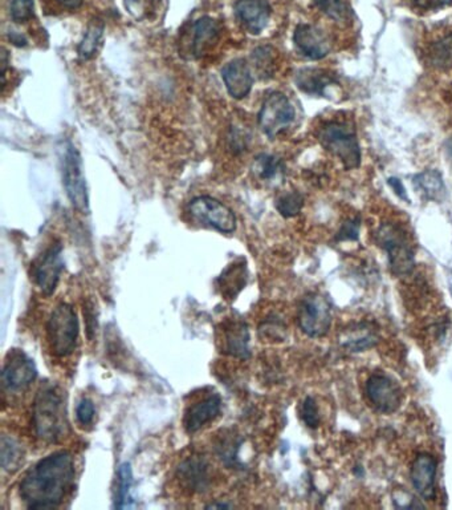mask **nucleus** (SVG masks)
Here are the masks:
<instances>
[{"instance_id":"f257e3e1","label":"nucleus","mask_w":452,"mask_h":510,"mask_svg":"<svg viewBox=\"0 0 452 510\" xmlns=\"http://www.w3.org/2000/svg\"><path fill=\"white\" fill-rule=\"evenodd\" d=\"M75 477L74 456L59 450L27 471L19 485V495L28 509H56L74 487Z\"/></svg>"},{"instance_id":"f03ea898","label":"nucleus","mask_w":452,"mask_h":510,"mask_svg":"<svg viewBox=\"0 0 452 510\" xmlns=\"http://www.w3.org/2000/svg\"><path fill=\"white\" fill-rule=\"evenodd\" d=\"M32 426L37 439L48 444L60 442L68 434L66 397L56 384L44 383L37 391L32 410Z\"/></svg>"},{"instance_id":"7ed1b4c3","label":"nucleus","mask_w":452,"mask_h":510,"mask_svg":"<svg viewBox=\"0 0 452 510\" xmlns=\"http://www.w3.org/2000/svg\"><path fill=\"white\" fill-rule=\"evenodd\" d=\"M47 339L51 351L58 358H67L79 345L80 324L74 306L59 303L47 321Z\"/></svg>"},{"instance_id":"20e7f679","label":"nucleus","mask_w":452,"mask_h":510,"mask_svg":"<svg viewBox=\"0 0 452 510\" xmlns=\"http://www.w3.org/2000/svg\"><path fill=\"white\" fill-rule=\"evenodd\" d=\"M317 139L346 169L359 168L361 163V149L357 141L356 129L351 124L338 120L324 123L317 131Z\"/></svg>"},{"instance_id":"39448f33","label":"nucleus","mask_w":452,"mask_h":510,"mask_svg":"<svg viewBox=\"0 0 452 510\" xmlns=\"http://www.w3.org/2000/svg\"><path fill=\"white\" fill-rule=\"evenodd\" d=\"M376 243L389 257L390 270L397 276H406L416 266V255L408 233L400 225L386 222L378 227Z\"/></svg>"},{"instance_id":"423d86ee","label":"nucleus","mask_w":452,"mask_h":510,"mask_svg":"<svg viewBox=\"0 0 452 510\" xmlns=\"http://www.w3.org/2000/svg\"><path fill=\"white\" fill-rule=\"evenodd\" d=\"M63 184L67 195L74 208L82 213H90V197H88L87 182L83 173V161L79 150L68 141L64 152L63 161Z\"/></svg>"},{"instance_id":"0eeeda50","label":"nucleus","mask_w":452,"mask_h":510,"mask_svg":"<svg viewBox=\"0 0 452 510\" xmlns=\"http://www.w3.org/2000/svg\"><path fill=\"white\" fill-rule=\"evenodd\" d=\"M258 120L265 134L274 139L290 127L295 120V108L284 93L271 92L263 101Z\"/></svg>"},{"instance_id":"6e6552de","label":"nucleus","mask_w":452,"mask_h":510,"mask_svg":"<svg viewBox=\"0 0 452 510\" xmlns=\"http://www.w3.org/2000/svg\"><path fill=\"white\" fill-rule=\"evenodd\" d=\"M332 324V308L324 295L309 294L298 308V326L309 338H321Z\"/></svg>"},{"instance_id":"1a4fd4ad","label":"nucleus","mask_w":452,"mask_h":510,"mask_svg":"<svg viewBox=\"0 0 452 510\" xmlns=\"http://www.w3.org/2000/svg\"><path fill=\"white\" fill-rule=\"evenodd\" d=\"M31 278L45 297H51L58 289L61 273L64 271L63 245H51L32 263Z\"/></svg>"},{"instance_id":"9d476101","label":"nucleus","mask_w":452,"mask_h":510,"mask_svg":"<svg viewBox=\"0 0 452 510\" xmlns=\"http://www.w3.org/2000/svg\"><path fill=\"white\" fill-rule=\"evenodd\" d=\"M188 211L202 224L210 225L218 232L230 235L236 230V217L228 206L210 195H199L188 203Z\"/></svg>"},{"instance_id":"9b49d317","label":"nucleus","mask_w":452,"mask_h":510,"mask_svg":"<svg viewBox=\"0 0 452 510\" xmlns=\"http://www.w3.org/2000/svg\"><path fill=\"white\" fill-rule=\"evenodd\" d=\"M37 369L34 359L23 350L12 348L8 351L2 371L3 388L7 392H19L26 389L36 380Z\"/></svg>"},{"instance_id":"f8f14e48","label":"nucleus","mask_w":452,"mask_h":510,"mask_svg":"<svg viewBox=\"0 0 452 510\" xmlns=\"http://www.w3.org/2000/svg\"><path fill=\"white\" fill-rule=\"evenodd\" d=\"M218 345L220 353L234 358L246 359L251 355L250 351V331L249 324L242 319H230L220 324L218 329Z\"/></svg>"},{"instance_id":"ddd939ff","label":"nucleus","mask_w":452,"mask_h":510,"mask_svg":"<svg viewBox=\"0 0 452 510\" xmlns=\"http://www.w3.org/2000/svg\"><path fill=\"white\" fill-rule=\"evenodd\" d=\"M365 394L369 402L377 412L393 413L400 404V386L394 380L384 374H373L365 386Z\"/></svg>"},{"instance_id":"4468645a","label":"nucleus","mask_w":452,"mask_h":510,"mask_svg":"<svg viewBox=\"0 0 452 510\" xmlns=\"http://www.w3.org/2000/svg\"><path fill=\"white\" fill-rule=\"evenodd\" d=\"M293 42L298 52L311 60H321L332 50L330 40L324 31L311 24H298L293 34Z\"/></svg>"},{"instance_id":"2eb2a0df","label":"nucleus","mask_w":452,"mask_h":510,"mask_svg":"<svg viewBox=\"0 0 452 510\" xmlns=\"http://www.w3.org/2000/svg\"><path fill=\"white\" fill-rule=\"evenodd\" d=\"M222 410V397L211 394L186 408L183 415V428L186 434H194L201 431L210 421L215 420Z\"/></svg>"},{"instance_id":"dca6fc26","label":"nucleus","mask_w":452,"mask_h":510,"mask_svg":"<svg viewBox=\"0 0 452 510\" xmlns=\"http://www.w3.org/2000/svg\"><path fill=\"white\" fill-rule=\"evenodd\" d=\"M179 484L190 493H203L209 490L210 466L202 456H190L177 468Z\"/></svg>"},{"instance_id":"f3484780","label":"nucleus","mask_w":452,"mask_h":510,"mask_svg":"<svg viewBox=\"0 0 452 510\" xmlns=\"http://www.w3.org/2000/svg\"><path fill=\"white\" fill-rule=\"evenodd\" d=\"M437 471V460L429 453H421L411 464V484L424 500L430 501L435 498Z\"/></svg>"},{"instance_id":"a211bd4d","label":"nucleus","mask_w":452,"mask_h":510,"mask_svg":"<svg viewBox=\"0 0 452 510\" xmlns=\"http://www.w3.org/2000/svg\"><path fill=\"white\" fill-rule=\"evenodd\" d=\"M234 11L242 26L250 34L258 35L267 27L272 10L268 0H238Z\"/></svg>"},{"instance_id":"6ab92c4d","label":"nucleus","mask_w":452,"mask_h":510,"mask_svg":"<svg viewBox=\"0 0 452 510\" xmlns=\"http://www.w3.org/2000/svg\"><path fill=\"white\" fill-rule=\"evenodd\" d=\"M222 79L227 92L236 100L246 99L251 93L254 77L244 59H234L226 64L222 69Z\"/></svg>"},{"instance_id":"aec40b11","label":"nucleus","mask_w":452,"mask_h":510,"mask_svg":"<svg viewBox=\"0 0 452 510\" xmlns=\"http://www.w3.org/2000/svg\"><path fill=\"white\" fill-rule=\"evenodd\" d=\"M193 40H191V58L199 59L217 44L220 37V26L215 19L203 16L193 24Z\"/></svg>"},{"instance_id":"412c9836","label":"nucleus","mask_w":452,"mask_h":510,"mask_svg":"<svg viewBox=\"0 0 452 510\" xmlns=\"http://www.w3.org/2000/svg\"><path fill=\"white\" fill-rule=\"evenodd\" d=\"M336 79L327 71L316 68L301 69L296 75V85L298 90L303 91L306 95L320 96L324 98L325 91L335 84Z\"/></svg>"},{"instance_id":"4be33fe9","label":"nucleus","mask_w":452,"mask_h":510,"mask_svg":"<svg viewBox=\"0 0 452 510\" xmlns=\"http://www.w3.org/2000/svg\"><path fill=\"white\" fill-rule=\"evenodd\" d=\"M247 283L246 263H234L228 266L218 279V287L226 299H235L236 295L244 289Z\"/></svg>"},{"instance_id":"5701e85b","label":"nucleus","mask_w":452,"mask_h":510,"mask_svg":"<svg viewBox=\"0 0 452 510\" xmlns=\"http://www.w3.org/2000/svg\"><path fill=\"white\" fill-rule=\"evenodd\" d=\"M426 56L434 68L440 71L452 68V32L432 42L427 48Z\"/></svg>"},{"instance_id":"b1692460","label":"nucleus","mask_w":452,"mask_h":510,"mask_svg":"<svg viewBox=\"0 0 452 510\" xmlns=\"http://www.w3.org/2000/svg\"><path fill=\"white\" fill-rule=\"evenodd\" d=\"M414 184H416V189L429 200L440 201L446 193L442 174L434 169L418 174L414 179Z\"/></svg>"},{"instance_id":"393cba45","label":"nucleus","mask_w":452,"mask_h":510,"mask_svg":"<svg viewBox=\"0 0 452 510\" xmlns=\"http://www.w3.org/2000/svg\"><path fill=\"white\" fill-rule=\"evenodd\" d=\"M133 487V471L129 463L121 464L117 472L115 508L126 509L131 506V490Z\"/></svg>"},{"instance_id":"a878e982","label":"nucleus","mask_w":452,"mask_h":510,"mask_svg":"<svg viewBox=\"0 0 452 510\" xmlns=\"http://www.w3.org/2000/svg\"><path fill=\"white\" fill-rule=\"evenodd\" d=\"M0 445H2L3 471L7 472V474H13L23 464V445L11 436H3Z\"/></svg>"},{"instance_id":"bb28decb","label":"nucleus","mask_w":452,"mask_h":510,"mask_svg":"<svg viewBox=\"0 0 452 510\" xmlns=\"http://www.w3.org/2000/svg\"><path fill=\"white\" fill-rule=\"evenodd\" d=\"M104 24L101 21H91L84 36H83L82 42H80L79 48H77V52L83 60H90L96 55L102 35H104Z\"/></svg>"},{"instance_id":"cd10ccee","label":"nucleus","mask_w":452,"mask_h":510,"mask_svg":"<svg viewBox=\"0 0 452 510\" xmlns=\"http://www.w3.org/2000/svg\"><path fill=\"white\" fill-rule=\"evenodd\" d=\"M252 171L262 181H274L282 173V163L274 155L263 153L255 158Z\"/></svg>"},{"instance_id":"c85d7f7f","label":"nucleus","mask_w":452,"mask_h":510,"mask_svg":"<svg viewBox=\"0 0 452 510\" xmlns=\"http://www.w3.org/2000/svg\"><path fill=\"white\" fill-rule=\"evenodd\" d=\"M277 211L285 219H292L300 213L304 205V197L298 192H288L276 200Z\"/></svg>"},{"instance_id":"c756f323","label":"nucleus","mask_w":452,"mask_h":510,"mask_svg":"<svg viewBox=\"0 0 452 510\" xmlns=\"http://www.w3.org/2000/svg\"><path fill=\"white\" fill-rule=\"evenodd\" d=\"M320 11L329 16L332 20L345 21L349 10L344 0H313Z\"/></svg>"},{"instance_id":"7c9ffc66","label":"nucleus","mask_w":452,"mask_h":510,"mask_svg":"<svg viewBox=\"0 0 452 510\" xmlns=\"http://www.w3.org/2000/svg\"><path fill=\"white\" fill-rule=\"evenodd\" d=\"M10 15L15 23H24L34 16V0H11Z\"/></svg>"},{"instance_id":"2f4dec72","label":"nucleus","mask_w":452,"mask_h":510,"mask_svg":"<svg viewBox=\"0 0 452 510\" xmlns=\"http://www.w3.org/2000/svg\"><path fill=\"white\" fill-rule=\"evenodd\" d=\"M274 51L268 45L267 47L257 48L252 53L255 66H257L258 71L262 74L263 77L271 74V67L274 64Z\"/></svg>"},{"instance_id":"473e14b6","label":"nucleus","mask_w":452,"mask_h":510,"mask_svg":"<svg viewBox=\"0 0 452 510\" xmlns=\"http://www.w3.org/2000/svg\"><path fill=\"white\" fill-rule=\"evenodd\" d=\"M301 418L309 428L316 429L320 426V412L316 400L313 397H305L301 405Z\"/></svg>"},{"instance_id":"72a5a7b5","label":"nucleus","mask_w":452,"mask_h":510,"mask_svg":"<svg viewBox=\"0 0 452 510\" xmlns=\"http://www.w3.org/2000/svg\"><path fill=\"white\" fill-rule=\"evenodd\" d=\"M96 415V408H94L93 402L88 397H83L76 407V418L80 426H91Z\"/></svg>"},{"instance_id":"f704fd0d","label":"nucleus","mask_w":452,"mask_h":510,"mask_svg":"<svg viewBox=\"0 0 452 510\" xmlns=\"http://www.w3.org/2000/svg\"><path fill=\"white\" fill-rule=\"evenodd\" d=\"M83 313H84L85 329H87L88 339L93 340L94 334H96L97 331V326H99V322H97L96 306H94L93 300H84Z\"/></svg>"},{"instance_id":"c9c22d12","label":"nucleus","mask_w":452,"mask_h":510,"mask_svg":"<svg viewBox=\"0 0 452 510\" xmlns=\"http://www.w3.org/2000/svg\"><path fill=\"white\" fill-rule=\"evenodd\" d=\"M359 233L360 219H349V221L344 222L337 238L340 241H354L359 238Z\"/></svg>"},{"instance_id":"e433bc0d","label":"nucleus","mask_w":452,"mask_h":510,"mask_svg":"<svg viewBox=\"0 0 452 510\" xmlns=\"http://www.w3.org/2000/svg\"><path fill=\"white\" fill-rule=\"evenodd\" d=\"M411 4L419 11H438L452 4V0H410Z\"/></svg>"},{"instance_id":"4c0bfd02","label":"nucleus","mask_w":452,"mask_h":510,"mask_svg":"<svg viewBox=\"0 0 452 510\" xmlns=\"http://www.w3.org/2000/svg\"><path fill=\"white\" fill-rule=\"evenodd\" d=\"M402 501H405L403 504V509H411V508H422L421 504L416 503V498L410 495V493L405 492V490H395L394 495H393V503H394L395 506H400Z\"/></svg>"},{"instance_id":"58836bf2","label":"nucleus","mask_w":452,"mask_h":510,"mask_svg":"<svg viewBox=\"0 0 452 510\" xmlns=\"http://www.w3.org/2000/svg\"><path fill=\"white\" fill-rule=\"evenodd\" d=\"M389 185L390 187H393V189L395 190V193H397V195H400V198H403V200L408 201V197H406L405 187H403L402 182H400V179H390Z\"/></svg>"},{"instance_id":"ea45409f","label":"nucleus","mask_w":452,"mask_h":510,"mask_svg":"<svg viewBox=\"0 0 452 510\" xmlns=\"http://www.w3.org/2000/svg\"><path fill=\"white\" fill-rule=\"evenodd\" d=\"M59 2H60L64 7L69 8V10H76V8H79L80 5L84 3V0H59Z\"/></svg>"},{"instance_id":"a19ab883","label":"nucleus","mask_w":452,"mask_h":510,"mask_svg":"<svg viewBox=\"0 0 452 510\" xmlns=\"http://www.w3.org/2000/svg\"><path fill=\"white\" fill-rule=\"evenodd\" d=\"M223 508H233V506L226 503H212L206 506V509H223Z\"/></svg>"},{"instance_id":"79ce46f5","label":"nucleus","mask_w":452,"mask_h":510,"mask_svg":"<svg viewBox=\"0 0 452 510\" xmlns=\"http://www.w3.org/2000/svg\"><path fill=\"white\" fill-rule=\"evenodd\" d=\"M448 150H450V155H452V139H450V147H448Z\"/></svg>"}]
</instances>
